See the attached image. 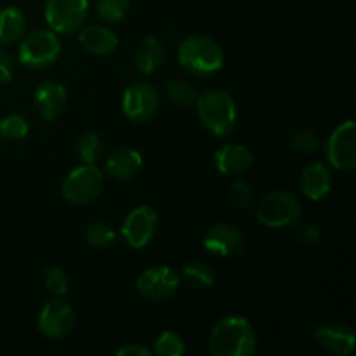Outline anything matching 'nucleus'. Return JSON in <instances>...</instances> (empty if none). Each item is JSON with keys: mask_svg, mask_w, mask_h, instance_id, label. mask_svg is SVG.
I'll return each mask as SVG.
<instances>
[{"mask_svg": "<svg viewBox=\"0 0 356 356\" xmlns=\"http://www.w3.org/2000/svg\"><path fill=\"white\" fill-rule=\"evenodd\" d=\"M257 339L252 325L242 316H226L212 329L209 348L214 356H250Z\"/></svg>", "mask_w": 356, "mask_h": 356, "instance_id": "obj_1", "label": "nucleus"}, {"mask_svg": "<svg viewBox=\"0 0 356 356\" xmlns=\"http://www.w3.org/2000/svg\"><path fill=\"white\" fill-rule=\"evenodd\" d=\"M197 113L202 125L214 136H226L235 129L238 111L226 90L212 89L197 96Z\"/></svg>", "mask_w": 356, "mask_h": 356, "instance_id": "obj_2", "label": "nucleus"}, {"mask_svg": "<svg viewBox=\"0 0 356 356\" xmlns=\"http://www.w3.org/2000/svg\"><path fill=\"white\" fill-rule=\"evenodd\" d=\"M177 61L181 68L193 75H212L219 72L225 65V54L221 45L209 37H193L184 38L177 49Z\"/></svg>", "mask_w": 356, "mask_h": 356, "instance_id": "obj_3", "label": "nucleus"}, {"mask_svg": "<svg viewBox=\"0 0 356 356\" xmlns=\"http://www.w3.org/2000/svg\"><path fill=\"white\" fill-rule=\"evenodd\" d=\"M61 56V40L52 30H37L23 38L17 51V59L23 66L42 70L54 65Z\"/></svg>", "mask_w": 356, "mask_h": 356, "instance_id": "obj_4", "label": "nucleus"}, {"mask_svg": "<svg viewBox=\"0 0 356 356\" xmlns=\"http://www.w3.org/2000/svg\"><path fill=\"white\" fill-rule=\"evenodd\" d=\"M256 218L268 228H284L301 218L298 198L287 191H271L264 195L256 207Z\"/></svg>", "mask_w": 356, "mask_h": 356, "instance_id": "obj_5", "label": "nucleus"}, {"mask_svg": "<svg viewBox=\"0 0 356 356\" xmlns=\"http://www.w3.org/2000/svg\"><path fill=\"white\" fill-rule=\"evenodd\" d=\"M104 188V176L99 167L86 163L68 174L61 188L65 200L70 204H89L101 195Z\"/></svg>", "mask_w": 356, "mask_h": 356, "instance_id": "obj_6", "label": "nucleus"}, {"mask_svg": "<svg viewBox=\"0 0 356 356\" xmlns=\"http://www.w3.org/2000/svg\"><path fill=\"white\" fill-rule=\"evenodd\" d=\"M89 14V0H47L45 21L54 33H75Z\"/></svg>", "mask_w": 356, "mask_h": 356, "instance_id": "obj_7", "label": "nucleus"}, {"mask_svg": "<svg viewBox=\"0 0 356 356\" xmlns=\"http://www.w3.org/2000/svg\"><path fill=\"white\" fill-rule=\"evenodd\" d=\"M160 106V94L148 82H134L125 89L122 97V111L132 122H148L156 115Z\"/></svg>", "mask_w": 356, "mask_h": 356, "instance_id": "obj_8", "label": "nucleus"}, {"mask_svg": "<svg viewBox=\"0 0 356 356\" xmlns=\"http://www.w3.org/2000/svg\"><path fill=\"white\" fill-rule=\"evenodd\" d=\"M325 155L329 163L337 170H351L356 165V125L346 120L334 129L327 141Z\"/></svg>", "mask_w": 356, "mask_h": 356, "instance_id": "obj_9", "label": "nucleus"}, {"mask_svg": "<svg viewBox=\"0 0 356 356\" xmlns=\"http://www.w3.org/2000/svg\"><path fill=\"white\" fill-rule=\"evenodd\" d=\"M159 226V214L149 205H141L131 211L122 225L120 235L131 249H143L152 242Z\"/></svg>", "mask_w": 356, "mask_h": 356, "instance_id": "obj_10", "label": "nucleus"}, {"mask_svg": "<svg viewBox=\"0 0 356 356\" xmlns=\"http://www.w3.org/2000/svg\"><path fill=\"white\" fill-rule=\"evenodd\" d=\"M136 287L139 294L148 301H163L177 291L179 275L170 266H153L139 275Z\"/></svg>", "mask_w": 356, "mask_h": 356, "instance_id": "obj_11", "label": "nucleus"}, {"mask_svg": "<svg viewBox=\"0 0 356 356\" xmlns=\"http://www.w3.org/2000/svg\"><path fill=\"white\" fill-rule=\"evenodd\" d=\"M75 327V312L68 302L56 298L45 302L38 315V330L49 339H63Z\"/></svg>", "mask_w": 356, "mask_h": 356, "instance_id": "obj_12", "label": "nucleus"}, {"mask_svg": "<svg viewBox=\"0 0 356 356\" xmlns=\"http://www.w3.org/2000/svg\"><path fill=\"white\" fill-rule=\"evenodd\" d=\"M313 337L320 348L337 356L350 355L356 344L355 332L343 323H325V325L316 327Z\"/></svg>", "mask_w": 356, "mask_h": 356, "instance_id": "obj_13", "label": "nucleus"}, {"mask_svg": "<svg viewBox=\"0 0 356 356\" xmlns=\"http://www.w3.org/2000/svg\"><path fill=\"white\" fill-rule=\"evenodd\" d=\"M35 108L44 120H56L66 108V89L59 82H44L35 89Z\"/></svg>", "mask_w": 356, "mask_h": 356, "instance_id": "obj_14", "label": "nucleus"}, {"mask_svg": "<svg viewBox=\"0 0 356 356\" xmlns=\"http://www.w3.org/2000/svg\"><path fill=\"white\" fill-rule=\"evenodd\" d=\"M240 245H242L240 229L233 225H226V222L212 226L204 236V247L207 249V252L214 254V256H232L240 249Z\"/></svg>", "mask_w": 356, "mask_h": 356, "instance_id": "obj_15", "label": "nucleus"}, {"mask_svg": "<svg viewBox=\"0 0 356 356\" xmlns=\"http://www.w3.org/2000/svg\"><path fill=\"white\" fill-rule=\"evenodd\" d=\"M216 167L225 176H238L252 167L254 156L249 148L242 145H225L214 153Z\"/></svg>", "mask_w": 356, "mask_h": 356, "instance_id": "obj_16", "label": "nucleus"}, {"mask_svg": "<svg viewBox=\"0 0 356 356\" xmlns=\"http://www.w3.org/2000/svg\"><path fill=\"white\" fill-rule=\"evenodd\" d=\"M299 186H301L302 195L309 200H322L327 197L332 186V176L329 169L323 163L315 162L309 163L302 169L301 177H299Z\"/></svg>", "mask_w": 356, "mask_h": 356, "instance_id": "obj_17", "label": "nucleus"}, {"mask_svg": "<svg viewBox=\"0 0 356 356\" xmlns=\"http://www.w3.org/2000/svg\"><path fill=\"white\" fill-rule=\"evenodd\" d=\"M80 45L86 49L89 54L94 56H108L117 49L118 37L106 26L92 24L80 30L79 33Z\"/></svg>", "mask_w": 356, "mask_h": 356, "instance_id": "obj_18", "label": "nucleus"}, {"mask_svg": "<svg viewBox=\"0 0 356 356\" xmlns=\"http://www.w3.org/2000/svg\"><path fill=\"white\" fill-rule=\"evenodd\" d=\"M143 165L141 153L132 148H118L108 155L106 172L113 179H131L139 172Z\"/></svg>", "mask_w": 356, "mask_h": 356, "instance_id": "obj_19", "label": "nucleus"}, {"mask_svg": "<svg viewBox=\"0 0 356 356\" xmlns=\"http://www.w3.org/2000/svg\"><path fill=\"white\" fill-rule=\"evenodd\" d=\"M26 30V16L19 7L0 9V45H13L21 40Z\"/></svg>", "mask_w": 356, "mask_h": 356, "instance_id": "obj_20", "label": "nucleus"}, {"mask_svg": "<svg viewBox=\"0 0 356 356\" xmlns=\"http://www.w3.org/2000/svg\"><path fill=\"white\" fill-rule=\"evenodd\" d=\"M163 58H165V52H163L162 42L156 40L155 37H146L136 49L134 65L141 73L152 75L162 66Z\"/></svg>", "mask_w": 356, "mask_h": 356, "instance_id": "obj_21", "label": "nucleus"}, {"mask_svg": "<svg viewBox=\"0 0 356 356\" xmlns=\"http://www.w3.org/2000/svg\"><path fill=\"white\" fill-rule=\"evenodd\" d=\"M183 277L188 284L193 289L198 291H205V289H211L216 282V275L212 271L211 266H207L205 263H190L184 266Z\"/></svg>", "mask_w": 356, "mask_h": 356, "instance_id": "obj_22", "label": "nucleus"}, {"mask_svg": "<svg viewBox=\"0 0 356 356\" xmlns=\"http://www.w3.org/2000/svg\"><path fill=\"white\" fill-rule=\"evenodd\" d=\"M76 152L86 163H96L103 153V143L94 131L83 132L76 143Z\"/></svg>", "mask_w": 356, "mask_h": 356, "instance_id": "obj_23", "label": "nucleus"}, {"mask_svg": "<svg viewBox=\"0 0 356 356\" xmlns=\"http://www.w3.org/2000/svg\"><path fill=\"white\" fill-rule=\"evenodd\" d=\"M165 92L170 103H174L176 106H190L191 103L197 101V92L186 80H170L165 87Z\"/></svg>", "mask_w": 356, "mask_h": 356, "instance_id": "obj_24", "label": "nucleus"}, {"mask_svg": "<svg viewBox=\"0 0 356 356\" xmlns=\"http://www.w3.org/2000/svg\"><path fill=\"white\" fill-rule=\"evenodd\" d=\"M30 132L26 118L21 115H9V117L0 120V136L7 141H19L24 139Z\"/></svg>", "mask_w": 356, "mask_h": 356, "instance_id": "obj_25", "label": "nucleus"}, {"mask_svg": "<svg viewBox=\"0 0 356 356\" xmlns=\"http://www.w3.org/2000/svg\"><path fill=\"white\" fill-rule=\"evenodd\" d=\"M153 351L159 356H183L186 351V344L177 334L162 332L156 337Z\"/></svg>", "mask_w": 356, "mask_h": 356, "instance_id": "obj_26", "label": "nucleus"}, {"mask_svg": "<svg viewBox=\"0 0 356 356\" xmlns=\"http://www.w3.org/2000/svg\"><path fill=\"white\" fill-rule=\"evenodd\" d=\"M96 9L101 19L115 23L127 16L131 9V0H97Z\"/></svg>", "mask_w": 356, "mask_h": 356, "instance_id": "obj_27", "label": "nucleus"}, {"mask_svg": "<svg viewBox=\"0 0 356 356\" xmlns=\"http://www.w3.org/2000/svg\"><path fill=\"white\" fill-rule=\"evenodd\" d=\"M115 240H117V233L113 232V228L103 225V222H97V225L87 228V242L94 249H110Z\"/></svg>", "mask_w": 356, "mask_h": 356, "instance_id": "obj_28", "label": "nucleus"}, {"mask_svg": "<svg viewBox=\"0 0 356 356\" xmlns=\"http://www.w3.org/2000/svg\"><path fill=\"white\" fill-rule=\"evenodd\" d=\"M289 145L298 153H313L318 149L320 141L315 136V132L308 131V129H301V131L292 132L291 139H289Z\"/></svg>", "mask_w": 356, "mask_h": 356, "instance_id": "obj_29", "label": "nucleus"}, {"mask_svg": "<svg viewBox=\"0 0 356 356\" xmlns=\"http://www.w3.org/2000/svg\"><path fill=\"white\" fill-rule=\"evenodd\" d=\"M44 284L54 298H61L68 292V277L61 268H49L44 275Z\"/></svg>", "mask_w": 356, "mask_h": 356, "instance_id": "obj_30", "label": "nucleus"}, {"mask_svg": "<svg viewBox=\"0 0 356 356\" xmlns=\"http://www.w3.org/2000/svg\"><path fill=\"white\" fill-rule=\"evenodd\" d=\"M229 200L238 209L249 207L252 204V190L245 181H235L229 186Z\"/></svg>", "mask_w": 356, "mask_h": 356, "instance_id": "obj_31", "label": "nucleus"}, {"mask_svg": "<svg viewBox=\"0 0 356 356\" xmlns=\"http://www.w3.org/2000/svg\"><path fill=\"white\" fill-rule=\"evenodd\" d=\"M298 222L296 226V236L301 243L305 245H316L320 242V229L318 226L313 225V222Z\"/></svg>", "mask_w": 356, "mask_h": 356, "instance_id": "obj_32", "label": "nucleus"}, {"mask_svg": "<svg viewBox=\"0 0 356 356\" xmlns=\"http://www.w3.org/2000/svg\"><path fill=\"white\" fill-rule=\"evenodd\" d=\"M16 72V61L6 51H0V83L10 82Z\"/></svg>", "mask_w": 356, "mask_h": 356, "instance_id": "obj_33", "label": "nucleus"}, {"mask_svg": "<svg viewBox=\"0 0 356 356\" xmlns=\"http://www.w3.org/2000/svg\"><path fill=\"white\" fill-rule=\"evenodd\" d=\"M115 355H118V356H149L152 355V351H149L148 348L141 346V344H125V346L118 348V350L115 351Z\"/></svg>", "mask_w": 356, "mask_h": 356, "instance_id": "obj_34", "label": "nucleus"}]
</instances>
